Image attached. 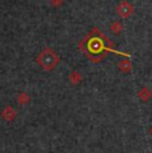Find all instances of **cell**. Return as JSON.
<instances>
[{
    "label": "cell",
    "mask_w": 152,
    "mask_h": 153,
    "mask_svg": "<svg viewBox=\"0 0 152 153\" xmlns=\"http://www.w3.org/2000/svg\"><path fill=\"white\" fill-rule=\"evenodd\" d=\"M151 133H152V128H151Z\"/></svg>",
    "instance_id": "5"
},
{
    "label": "cell",
    "mask_w": 152,
    "mask_h": 153,
    "mask_svg": "<svg viewBox=\"0 0 152 153\" xmlns=\"http://www.w3.org/2000/svg\"><path fill=\"white\" fill-rule=\"evenodd\" d=\"M116 11H118V13L120 15L121 17H128L133 13V5L130 4L128 1H121L120 4L118 5Z\"/></svg>",
    "instance_id": "2"
},
{
    "label": "cell",
    "mask_w": 152,
    "mask_h": 153,
    "mask_svg": "<svg viewBox=\"0 0 152 153\" xmlns=\"http://www.w3.org/2000/svg\"><path fill=\"white\" fill-rule=\"evenodd\" d=\"M139 95H140V99H142V100H144V101H147V100L151 97V92L147 89V88H143V89L140 91V93H139Z\"/></svg>",
    "instance_id": "4"
},
{
    "label": "cell",
    "mask_w": 152,
    "mask_h": 153,
    "mask_svg": "<svg viewBox=\"0 0 152 153\" xmlns=\"http://www.w3.org/2000/svg\"><path fill=\"white\" fill-rule=\"evenodd\" d=\"M37 63L40 64L42 68H44L45 71H51L59 63V59H57L56 53H55L52 49L45 48L44 51L40 52V55L37 56Z\"/></svg>",
    "instance_id": "1"
},
{
    "label": "cell",
    "mask_w": 152,
    "mask_h": 153,
    "mask_svg": "<svg viewBox=\"0 0 152 153\" xmlns=\"http://www.w3.org/2000/svg\"><path fill=\"white\" fill-rule=\"evenodd\" d=\"M89 49L93 51V53H98V52H100L103 49V43L98 39H93L89 42Z\"/></svg>",
    "instance_id": "3"
}]
</instances>
